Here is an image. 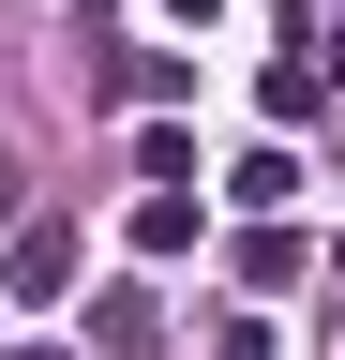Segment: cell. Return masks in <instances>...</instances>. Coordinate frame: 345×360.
I'll list each match as a JSON object with an SVG mask.
<instances>
[{"instance_id": "6da1fadb", "label": "cell", "mask_w": 345, "mask_h": 360, "mask_svg": "<svg viewBox=\"0 0 345 360\" xmlns=\"http://www.w3.org/2000/svg\"><path fill=\"white\" fill-rule=\"evenodd\" d=\"M60 285H75V225H60V210H30V225H15V255H0V300H60Z\"/></svg>"}, {"instance_id": "7a4b0ae2", "label": "cell", "mask_w": 345, "mask_h": 360, "mask_svg": "<svg viewBox=\"0 0 345 360\" xmlns=\"http://www.w3.org/2000/svg\"><path fill=\"white\" fill-rule=\"evenodd\" d=\"M91 345H105V360H150V345H165V300H150V285L91 300Z\"/></svg>"}, {"instance_id": "3957f363", "label": "cell", "mask_w": 345, "mask_h": 360, "mask_svg": "<svg viewBox=\"0 0 345 360\" xmlns=\"http://www.w3.org/2000/svg\"><path fill=\"white\" fill-rule=\"evenodd\" d=\"M226 195H240V210H285V195H300V165H285V150H240V165H226Z\"/></svg>"}, {"instance_id": "277c9868", "label": "cell", "mask_w": 345, "mask_h": 360, "mask_svg": "<svg viewBox=\"0 0 345 360\" xmlns=\"http://www.w3.org/2000/svg\"><path fill=\"white\" fill-rule=\"evenodd\" d=\"M136 180H150V195H181V180H195V135H165V120H150V135H136Z\"/></svg>"}, {"instance_id": "5b68a950", "label": "cell", "mask_w": 345, "mask_h": 360, "mask_svg": "<svg viewBox=\"0 0 345 360\" xmlns=\"http://www.w3.org/2000/svg\"><path fill=\"white\" fill-rule=\"evenodd\" d=\"M195 240V195H136V255H181Z\"/></svg>"}, {"instance_id": "8992f818", "label": "cell", "mask_w": 345, "mask_h": 360, "mask_svg": "<svg viewBox=\"0 0 345 360\" xmlns=\"http://www.w3.org/2000/svg\"><path fill=\"white\" fill-rule=\"evenodd\" d=\"M210 360H271V330H255V315H226V345H210Z\"/></svg>"}, {"instance_id": "52a82bcc", "label": "cell", "mask_w": 345, "mask_h": 360, "mask_svg": "<svg viewBox=\"0 0 345 360\" xmlns=\"http://www.w3.org/2000/svg\"><path fill=\"white\" fill-rule=\"evenodd\" d=\"M0 360H75V345H0Z\"/></svg>"}, {"instance_id": "ba28073f", "label": "cell", "mask_w": 345, "mask_h": 360, "mask_svg": "<svg viewBox=\"0 0 345 360\" xmlns=\"http://www.w3.org/2000/svg\"><path fill=\"white\" fill-rule=\"evenodd\" d=\"M165 15H181V30H195V15H210V0H165Z\"/></svg>"}, {"instance_id": "9c48e42d", "label": "cell", "mask_w": 345, "mask_h": 360, "mask_svg": "<svg viewBox=\"0 0 345 360\" xmlns=\"http://www.w3.org/2000/svg\"><path fill=\"white\" fill-rule=\"evenodd\" d=\"M330 330H345V315H330Z\"/></svg>"}]
</instances>
